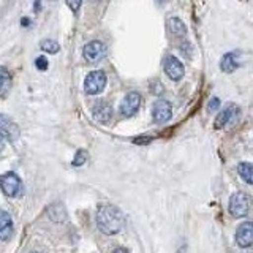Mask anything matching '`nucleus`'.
<instances>
[{
    "label": "nucleus",
    "mask_w": 253,
    "mask_h": 253,
    "mask_svg": "<svg viewBox=\"0 0 253 253\" xmlns=\"http://www.w3.org/2000/svg\"><path fill=\"white\" fill-rule=\"evenodd\" d=\"M163 68H165L166 76H168L169 79H172V81H180L182 76H184V73H185L182 62L177 57H174V55H166Z\"/></svg>",
    "instance_id": "nucleus-7"
},
{
    "label": "nucleus",
    "mask_w": 253,
    "mask_h": 253,
    "mask_svg": "<svg viewBox=\"0 0 253 253\" xmlns=\"http://www.w3.org/2000/svg\"><path fill=\"white\" fill-rule=\"evenodd\" d=\"M81 3H83V0H67V5H68V8L73 13H78L79 11V8H81Z\"/></svg>",
    "instance_id": "nucleus-21"
},
{
    "label": "nucleus",
    "mask_w": 253,
    "mask_h": 253,
    "mask_svg": "<svg viewBox=\"0 0 253 253\" xmlns=\"http://www.w3.org/2000/svg\"><path fill=\"white\" fill-rule=\"evenodd\" d=\"M13 234V218L6 211H0V241H8Z\"/></svg>",
    "instance_id": "nucleus-13"
},
{
    "label": "nucleus",
    "mask_w": 253,
    "mask_h": 253,
    "mask_svg": "<svg viewBox=\"0 0 253 253\" xmlns=\"http://www.w3.org/2000/svg\"><path fill=\"white\" fill-rule=\"evenodd\" d=\"M113 253H130L128 250H126V249H122V247H119V249H116Z\"/></svg>",
    "instance_id": "nucleus-25"
},
{
    "label": "nucleus",
    "mask_w": 253,
    "mask_h": 253,
    "mask_svg": "<svg viewBox=\"0 0 253 253\" xmlns=\"http://www.w3.org/2000/svg\"><path fill=\"white\" fill-rule=\"evenodd\" d=\"M83 54H84L85 62H89V63H98V62H101L103 59H105V55H106V46L103 44L101 42H97V40H93V42L87 43L84 46Z\"/></svg>",
    "instance_id": "nucleus-6"
},
{
    "label": "nucleus",
    "mask_w": 253,
    "mask_h": 253,
    "mask_svg": "<svg viewBox=\"0 0 253 253\" xmlns=\"http://www.w3.org/2000/svg\"><path fill=\"white\" fill-rule=\"evenodd\" d=\"M105 87H106V75L101 70L90 71L84 79V90L89 95H98L105 90Z\"/></svg>",
    "instance_id": "nucleus-2"
},
{
    "label": "nucleus",
    "mask_w": 253,
    "mask_h": 253,
    "mask_svg": "<svg viewBox=\"0 0 253 253\" xmlns=\"http://www.w3.org/2000/svg\"><path fill=\"white\" fill-rule=\"evenodd\" d=\"M22 24H24V26H29V19H27V18H24V19H22Z\"/></svg>",
    "instance_id": "nucleus-26"
},
{
    "label": "nucleus",
    "mask_w": 253,
    "mask_h": 253,
    "mask_svg": "<svg viewBox=\"0 0 253 253\" xmlns=\"http://www.w3.org/2000/svg\"><path fill=\"white\" fill-rule=\"evenodd\" d=\"M35 67H37L38 70H46V68H47V60H46L44 57H38V59L35 60Z\"/></svg>",
    "instance_id": "nucleus-22"
},
{
    "label": "nucleus",
    "mask_w": 253,
    "mask_h": 253,
    "mask_svg": "<svg viewBox=\"0 0 253 253\" xmlns=\"http://www.w3.org/2000/svg\"><path fill=\"white\" fill-rule=\"evenodd\" d=\"M218 106H220V100H218V98H212V100L209 101L208 109H209V111H215V109H218Z\"/></svg>",
    "instance_id": "nucleus-23"
},
{
    "label": "nucleus",
    "mask_w": 253,
    "mask_h": 253,
    "mask_svg": "<svg viewBox=\"0 0 253 253\" xmlns=\"http://www.w3.org/2000/svg\"><path fill=\"white\" fill-rule=\"evenodd\" d=\"M47 215L52 221H63L67 218V211L63 208V204L60 203H54L47 208Z\"/></svg>",
    "instance_id": "nucleus-17"
},
{
    "label": "nucleus",
    "mask_w": 253,
    "mask_h": 253,
    "mask_svg": "<svg viewBox=\"0 0 253 253\" xmlns=\"http://www.w3.org/2000/svg\"><path fill=\"white\" fill-rule=\"evenodd\" d=\"M250 196L242 192H237L229 198V212H231L233 217H245L250 211Z\"/></svg>",
    "instance_id": "nucleus-3"
},
{
    "label": "nucleus",
    "mask_w": 253,
    "mask_h": 253,
    "mask_svg": "<svg viewBox=\"0 0 253 253\" xmlns=\"http://www.w3.org/2000/svg\"><path fill=\"white\" fill-rule=\"evenodd\" d=\"M85 160H87V154L84 152V150H79V152L76 154V157H75V160H73V165L75 166H81V165L85 163Z\"/></svg>",
    "instance_id": "nucleus-20"
},
{
    "label": "nucleus",
    "mask_w": 253,
    "mask_h": 253,
    "mask_svg": "<svg viewBox=\"0 0 253 253\" xmlns=\"http://www.w3.org/2000/svg\"><path fill=\"white\" fill-rule=\"evenodd\" d=\"M168 30H169V34L174 35V37H185L187 35V27H185V24L182 22L179 18H169L168 19Z\"/></svg>",
    "instance_id": "nucleus-16"
},
{
    "label": "nucleus",
    "mask_w": 253,
    "mask_h": 253,
    "mask_svg": "<svg viewBox=\"0 0 253 253\" xmlns=\"http://www.w3.org/2000/svg\"><path fill=\"white\" fill-rule=\"evenodd\" d=\"M0 188L3 190L6 196H16L21 188V179L16 172H6L0 176Z\"/></svg>",
    "instance_id": "nucleus-8"
},
{
    "label": "nucleus",
    "mask_w": 253,
    "mask_h": 253,
    "mask_svg": "<svg viewBox=\"0 0 253 253\" xmlns=\"http://www.w3.org/2000/svg\"><path fill=\"white\" fill-rule=\"evenodd\" d=\"M92 114L95 121H98L100 124H108L113 117V108L106 101H97L92 106Z\"/></svg>",
    "instance_id": "nucleus-11"
},
{
    "label": "nucleus",
    "mask_w": 253,
    "mask_h": 253,
    "mask_svg": "<svg viewBox=\"0 0 253 253\" xmlns=\"http://www.w3.org/2000/svg\"><path fill=\"white\" fill-rule=\"evenodd\" d=\"M236 242L244 249L253 245V221H245V223L239 225L236 231Z\"/></svg>",
    "instance_id": "nucleus-10"
},
{
    "label": "nucleus",
    "mask_w": 253,
    "mask_h": 253,
    "mask_svg": "<svg viewBox=\"0 0 253 253\" xmlns=\"http://www.w3.org/2000/svg\"><path fill=\"white\" fill-rule=\"evenodd\" d=\"M11 89V75L5 67H0V98H5Z\"/></svg>",
    "instance_id": "nucleus-15"
},
{
    "label": "nucleus",
    "mask_w": 253,
    "mask_h": 253,
    "mask_svg": "<svg viewBox=\"0 0 253 253\" xmlns=\"http://www.w3.org/2000/svg\"><path fill=\"white\" fill-rule=\"evenodd\" d=\"M40 47H42L44 52H49V54H55L60 49V46L55 40H43V42L40 43Z\"/></svg>",
    "instance_id": "nucleus-19"
},
{
    "label": "nucleus",
    "mask_w": 253,
    "mask_h": 253,
    "mask_svg": "<svg viewBox=\"0 0 253 253\" xmlns=\"http://www.w3.org/2000/svg\"><path fill=\"white\" fill-rule=\"evenodd\" d=\"M141 106V95L138 92H130L125 95V98L121 101L119 106V113L122 117H131L138 113V109Z\"/></svg>",
    "instance_id": "nucleus-5"
},
{
    "label": "nucleus",
    "mask_w": 253,
    "mask_h": 253,
    "mask_svg": "<svg viewBox=\"0 0 253 253\" xmlns=\"http://www.w3.org/2000/svg\"><path fill=\"white\" fill-rule=\"evenodd\" d=\"M237 172L247 184L253 185V163H241L237 166Z\"/></svg>",
    "instance_id": "nucleus-18"
},
{
    "label": "nucleus",
    "mask_w": 253,
    "mask_h": 253,
    "mask_svg": "<svg viewBox=\"0 0 253 253\" xmlns=\"http://www.w3.org/2000/svg\"><path fill=\"white\" fill-rule=\"evenodd\" d=\"M220 68L225 71V73H233L237 68H239V60H237V55L234 52H228L223 55V59L220 62Z\"/></svg>",
    "instance_id": "nucleus-14"
},
{
    "label": "nucleus",
    "mask_w": 253,
    "mask_h": 253,
    "mask_svg": "<svg viewBox=\"0 0 253 253\" xmlns=\"http://www.w3.org/2000/svg\"><path fill=\"white\" fill-rule=\"evenodd\" d=\"M97 225L101 233L105 234H116L124 226V215L116 206H101L97 212Z\"/></svg>",
    "instance_id": "nucleus-1"
},
{
    "label": "nucleus",
    "mask_w": 253,
    "mask_h": 253,
    "mask_svg": "<svg viewBox=\"0 0 253 253\" xmlns=\"http://www.w3.org/2000/svg\"><path fill=\"white\" fill-rule=\"evenodd\" d=\"M3 147H5V136L2 133H0V152L3 150Z\"/></svg>",
    "instance_id": "nucleus-24"
},
{
    "label": "nucleus",
    "mask_w": 253,
    "mask_h": 253,
    "mask_svg": "<svg viewBox=\"0 0 253 253\" xmlns=\"http://www.w3.org/2000/svg\"><path fill=\"white\" fill-rule=\"evenodd\" d=\"M0 133H2L3 136H6L10 141H14L16 138H18L19 130L11 119H8L6 116L0 114Z\"/></svg>",
    "instance_id": "nucleus-12"
},
{
    "label": "nucleus",
    "mask_w": 253,
    "mask_h": 253,
    "mask_svg": "<svg viewBox=\"0 0 253 253\" xmlns=\"http://www.w3.org/2000/svg\"><path fill=\"white\" fill-rule=\"evenodd\" d=\"M241 117V108L234 105V103H229V105L220 111V114L215 119V128H225L228 125H233L237 122V119Z\"/></svg>",
    "instance_id": "nucleus-4"
},
{
    "label": "nucleus",
    "mask_w": 253,
    "mask_h": 253,
    "mask_svg": "<svg viewBox=\"0 0 253 253\" xmlns=\"http://www.w3.org/2000/svg\"><path fill=\"white\" fill-rule=\"evenodd\" d=\"M152 117L157 124H165L172 117V106L166 100H157L152 106Z\"/></svg>",
    "instance_id": "nucleus-9"
}]
</instances>
